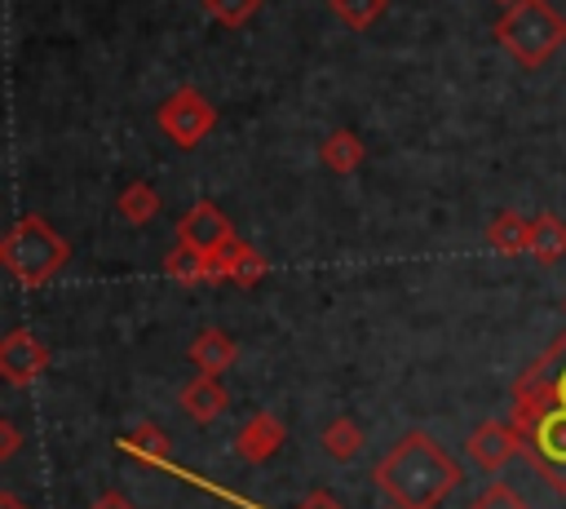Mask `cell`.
<instances>
[{"label": "cell", "mask_w": 566, "mask_h": 509, "mask_svg": "<svg viewBox=\"0 0 566 509\" xmlns=\"http://www.w3.org/2000/svg\"><path fill=\"white\" fill-rule=\"evenodd\" d=\"M371 478L398 509H438L460 487V465L442 451L438 438H429L424 429H411L376 460Z\"/></svg>", "instance_id": "obj_1"}, {"label": "cell", "mask_w": 566, "mask_h": 509, "mask_svg": "<svg viewBox=\"0 0 566 509\" xmlns=\"http://www.w3.org/2000/svg\"><path fill=\"white\" fill-rule=\"evenodd\" d=\"M495 40L509 49V58L517 66L535 71L566 44V18L548 0H517L495 22Z\"/></svg>", "instance_id": "obj_2"}, {"label": "cell", "mask_w": 566, "mask_h": 509, "mask_svg": "<svg viewBox=\"0 0 566 509\" xmlns=\"http://www.w3.org/2000/svg\"><path fill=\"white\" fill-rule=\"evenodd\" d=\"M66 257H71V243H66L40 212H22V217L9 226L4 243H0L4 270H9L13 279H22V283H49V279L66 266Z\"/></svg>", "instance_id": "obj_3"}, {"label": "cell", "mask_w": 566, "mask_h": 509, "mask_svg": "<svg viewBox=\"0 0 566 509\" xmlns=\"http://www.w3.org/2000/svg\"><path fill=\"white\" fill-rule=\"evenodd\" d=\"M155 124H159V133L177 146V150H195L208 133H212V124H217V106L199 93V89H177V93H168L164 102H159V111H155Z\"/></svg>", "instance_id": "obj_4"}, {"label": "cell", "mask_w": 566, "mask_h": 509, "mask_svg": "<svg viewBox=\"0 0 566 509\" xmlns=\"http://www.w3.org/2000/svg\"><path fill=\"white\" fill-rule=\"evenodd\" d=\"M531 412H566V336L517 385V416Z\"/></svg>", "instance_id": "obj_5"}, {"label": "cell", "mask_w": 566, "mask_h": 509, "mask_svg": "<svg viewBox=\"0 0 566 509\" xmlns=\"http://www.w3.org/2000/svg\"><path fill=\"white\" fill-rule=\"evenodd\" d=\"M230 239H234V226H230V217H226L212 199H199V204L177 221V243H186V248H195V252H203V257H217Z\"/></svg>", "instance_id": "obj_6"}, {"label": "cell", "mask_w": 566, "mask_h": 509, "mask_svg": "<svg viewBox=\"0 0 566 509\" xmlns=\"http://www.w3.org/2000/svg\"><path fill=\"white\" fill-rule=\"evenodd\" d=\"M522 429L517 425H504V420H482L473 434H469V443H464V456L482 469V474H500L517 451H522Z\"/></svg>", "instance_id": "obj_7"}, {"label": "cell", "mask_w": 566, "mask_h": 509, "mask_svg": "<svg viewBox=\"0 0 566 509\" xmlns=\"http://www.w3.org/2000/svg\"><path fill=\"white\" fill-rule=\"evenodd\" d=\"M49 367V345L31 332V328H13L0 341V372L9 385H27Z\"/></svg>", "instance_id": "obj_8"}, {"label": "cell", "mask_w": 566, "mask_h": 509, "mask_svg": "<svg viewBox=\"0 0 566 509\" xmlns=\"http://www.w3.org/2000/svg\"><path fill=\"white\" fill-rule=\"evenodd\" d=\"M177 403H181V412H186L190 420H199V425H212L217 416H226V407H230V389L221 385V376H208V372H199L195 381H186V385H181Z\"/></svg>", "instance_id": "obj_9"}, {"label": "cell", "mask_w": 566, "mask_h": 509, "mask_svg": "<svg viewBox=\"0 0 566 509\" xmlns=\"http://www.w3.org/2000/svg\"><path fill=\"white\" fill-rule=\"evenodd\" d=\"M283 438H287L283 420H279L274 412H256V416H248V425L234 434V451H239L243 460L261 465V460H270V456L283 447Z\"/></svg>", "instance_id": "obj_10"}, {"label": "cell", "mask_w": 566, "mask_h": 509, "mask_svg": "<svg viewBox=\"0 0 566 509\" xmlns=\"http://www.w3.org/2000/svg\"><path fill=\"white\" fill-rule=\"evenodd\" d=\"M212 270H217L221 279H230V283H243V288H248V283H261V279H265L270 261H265L252 243H243V239L234 235V239L212 257Z\"/></svg>", "instance_id": "obj_11"}, {"label": "cell", "mask_w": 566, "mask_h": 509, "mask_svg": "<svg viewBox=\"0 0 566 509\" xmlns=\"http://www.w3.org/2000/svg\"><path fill=\"white\" fill-rule=\"evenodd\" d=\"M234 359H239V345H234V336L221 332V328H208V332H199V336L190 341V363H195L199 372H208V376H221Z\"/></svg>", "instance_id": "obj_12"}, {"label": "cell", "mask_w": 566, "mask_h": 509, "mask_svg": "<svg viewBox=\"0 0 566 509\" xmlns=\"http://www.w3.org/2000/svg\"><path fill=\"white\" fill-rule=\"evenodd\" d=\"M318 159H323V168H332V173H354V168L367 159V150H363V137H358L354 128H336V133L323 137Z\"/></svg>", "instance_id": "obj_13"}, {"label": "cell", "mask_w": 566, "mask_h": 509, "mask_svg": "<svg viewBox=\"0 0 566 509\" xmlns=\"http://www.w3.org/2000/svg\"><path fill=\"white\" fill-rule=\"evenodd\" d=\"M486 243L500 252V257H522L531 252V221L522 212H500L491 226H486Z\"/></svg>", "instance_id": "obj_14"}, {"label": "cell", "mask_w": 566, "mask_h": 509, "mask_svg": "<svg viewBox=\"0 0 566 509\" xmlns=\"http://www.w3.org/2000/svg\"><path fill=\"white\" fill-rule=\"evenodd\" d=\"M531 257L539 266H553V261L566 257V221L557 212H539L531 221Z\"/></svg>", "instance_id": "obj_15"}, {"label": "cell", "mask_w": 566, "mask_h": 509, "mask_svg": "<svg viewBox=\"0 0 566 509\" xmlns=\"http://www.w3.org/2000/svg\"><path fill=\"white\" fill-rule=\"evenodd\" d=\"M363 429H358V420L354 416H336V420H327V429H323V451L332 456V460H354L358 451H363Z\"/></svg>", "instance_id": "obj_16"}, {"label": "cell", "mask_w": 566, "mask_h": 509, "mask_svg": "<svg viewBox=\"0 0 566 509\" xmlns=\"http://www.w3.org/2000/svg\"><path fill=\"white\" fill-rule=\"evenodd\" d=\"M115 208H119V217H124L128 226H146V221H155V212H159V195H155L150 181H133V186L119 190Z\"/></svg>", "instance_id": "obj_17"}, {"label": "cell", "mask_w": 566, "mask_h": 509, "mask_svg": "<svg viewBox=\"0 0 566 509\" xmlns=\"http://www.w3.org/2000/svg\"><path fill=\"white\" fill-rule=\"evenodd\" d=\"M164 270H168L177 283H203V279L217 274V270H212V257H203V252H195V248H186V243H177V248L164 257Z\"/></svg>", "instance_id": "obj_18"}, {"label": "cell", "mask_w": 566, "mask_h": 509, "mask_svg": "<svg viewBox=\"0 0 566 509\" xmlns=\"http://www.w3.org/2000/svg\"><path fill=\"white\" fill-rule=\"evenodd\" d=\"M119 447H124V451H133L137 460H150V465H159V460L168 456V434H164L159 425L142 420L137 429H128V434L119 438Z\"/></svg>", "instance_id": "obj_19"}, {"label": "cell", "mask_w": 566, "mask_h": 509, "mask_svg": "<svg viewBox=\"0 0 566 509\" xmlns=\"http://www.w3.org/2000/svg\"><path fill=\"white\" fill-rule=\"evenodd\" d=\"M327 4H332V13H336L345 27L367 31V27L385 13V4H389V0H327Z\"/></svg>", "instance_id": "obj_20"}, {"label": "cell", "mask_w": 566, "mask_h": 509, "mask_svg": "<svg viewBox=\"0 0 566 509\" xmlns=\"http://www.w3.org/2000/svg\"><path fill=\"white\" fill-rule=\"evenodd\" d=\"M203 9L221 27H248V18L261 13V0H203Z\"/></svg>", "instance_id": "obj_21"}, {"label": "cell", "mask_w": 566, "mask_h": 509, "mask_svg": "<svg viewBox=\"0 0 566 509\" xmlns=\"http://www.w3.org/2000/svg\"><path fill=\"white\" fill-rule=\"evenodd\" d=\"M469 509H526V505H522V496H517L509 482H491V487H482V491L473 496Z\"/></svg>", "instance_id": "obj_22"}, {"label": "cell", "mask_w": 566, "mask_h": 509, "mask_svg": "<svg viewBox=\"0 0 566 509\" xmlns=\"http://www.w3.org/2000/svg\"><path fill=\"white\" fill-rule=\"evenodd\" d=\"M18 447H22V434H18V425H13L9 416H0V460L18 456Z\"/></svg>", "instance_id": "obj_23"}, {"label": "cell", "mask_w": 566, "mask_h": 509, "mask_svg": "<svg viewBox=\"0 0 566 509\" xmlns=\"http://www.w3.org/2000/svg\"><path fill=\"white\" fill-rule=\"evenodd\" d=\"M88 509H133V500H128L124 491H102V496H97Z\"/></svg>", "instance_id": "obj_24"}, {"label": "cell", "mask_w": 566, "mask_h": 509, "mask_svg": "<svg viewBox=\"0 0 566 509\" xmlns=\"http://www.w3.org/2000/svg\"><path fill=\"white\" fill-rule=\"evenodd\" d=\"M301 509H340V505H336V500H332L327 491H314V496H310V500H305Z\"/></svg>", "instance_id": "obj_25"}, {"label": "cell", "mask_w": 566, "mask_h": 509, "mask_svg": "<svg viewBox=\"0 0 566 509\" xmlns=\"http://www.w3.org/2000/svg\"><path fill=\"white\" fill-rule=\"evenodd\" d=\"M0 509H27V505H22L13 491H0Z\"/></svg>", "instance_id": "obj_26"}, {"label": "cell", "mask_w": 566, "mask_h": 509, "mask_svg": "<svg viewBox=\"0 0 566 509\" xmlns=\"http://www.w3.org/2000/svg\"><path fill=\"white\" fill-rule=\"evenodd\" d=\"M495 4H517V0H495Z\"/></svg>", "instance_id": "obj_27"}, {"label": "cell", "mask_w": 566, "mask_h": 509, "mask_svg": "<svg viewBox=\"0 0 566 509\" xmlns=\"http://www.w3.org/2000/svg\"><path fill=\"white\" fill-rule=\"evenodd\" d=\"M394 509H398V505H394Z\"/></svg>", "instance_id": "obj_28"}]
</instances>
